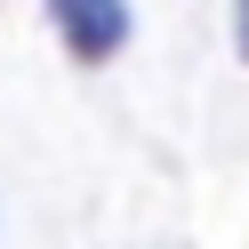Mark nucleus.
<instances>
[{"instance_id":"obj_1","label":"nucleus","mask_w":249,"mask_h":249,"mask_svg":"<svg viewBox=\"0 0 249 249\" xmlns=\"http://www.w3.org/2000/svg\"><path fill=\"white\" fill-rule=\"evenodd\" d=\"M49 17L72 56H113L129 40V0H49Z\"/></svg>"},{"instance_id":"obj_2","label":"nucleus","mask_w":249,"mask_h":249,"mask_svg":"<svg viewBox=\"0 0 249 249\" xmlns=\"http://www.w3.org/2000/svg\"><path fill=\"white\" fill-rule=\"evenodd\" d=\"M241 49H249V0H241Z\"/></svg>"}]
</instances>
